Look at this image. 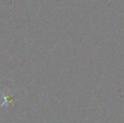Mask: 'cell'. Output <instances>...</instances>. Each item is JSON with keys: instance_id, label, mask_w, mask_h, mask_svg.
<instances>
[{"instance_id": "obj_1", "label": "cell", "mask_w": 124, "mask_h": 123, "mask_svg": "<svg viewBox=\"0 0 124 123\" xmlns=\"http://www.w3.org/2000/svg\"><path fill=\"white\" fill-rule=\"evenodd\" d=\"M3 94V102L2 103V105H0V107L1 106H3V105H9L11 103H13V96H12V94L9 93V91H7L6 93L4 94Z\"/></svg>"}]
</instances>
